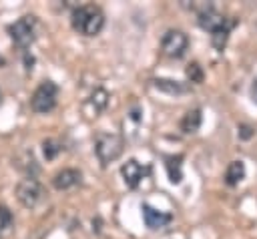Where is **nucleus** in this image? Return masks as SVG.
I'll use <instances>...</instances> for the list:
<instances>
[{"instance_id": "nucleus-9", "label": "nucleus", "mask_w": 257, "mask_h": 239, "mask_svg": "<svg viewBox=\"0 0 257 239\" xmlns=\"http://www.w3.org/2000/svg\"><path fill=\"white\" fill-rule=\"evenodd\" d=\"M143 219H145V225L149 229H163V227H167L171 223L173 215L167 213V211H159V209H155V207L145 203L143 205Z\"/></svg>"}, {"instance_id": "nucleus-6", "label": "nucleus", "mask_w": 257, "mask_h": 239, "mask_svg": "<svg viewBox=\"0 0 257 239\" xmlns=\"http://www.w3.org/2000/svg\"><path fill=\"white\" fill-rule=\"evenodd\" d=\"M42 185L34 177H26L16 185V199L26 209H34L42 201Z\"/></svg>"}, {"instance_id": "nucleus-18", "label": "nucleus", "mask_w": 257, "mask_h": 239, "mask_svg": "<svg viewBox=\"0 0 257 239\" xmlns=\"http://www.w3.org/2000/svg\"><path fill=\"white\" fill-rule=\"evenodd\" d=\"M0 215H2V219H4V221H2V225L6 227V225H8V219H10V215H8V211H6L4 207H0Z\"/></svg>"}, {"instance_id": "nucleus-4", "label": "nucleus", "mask_w": 257, "mask_h": 239, "mask_svg": "<svg viewBox=\"0 0 257 239\" xmlns=\"http://www.w3.org/2000/svg\"><path fill=\"white\" fill-rule=\"evenodd\" d=\"M56 98H58V86L52 80H44L36 86V90L32 92L30 98V106L34 112L38 114H46L56 106Z\"/></svg>"}, {"instance_id": "nucleus-17", "label": "nucleus", "mask_w": 257, "mask_h": 239, "mask_svg": "<svg viewBox=\"0 0 257 239\" xmlns=\"http://www.w3.org/2000/svg\"><path fill=\"white\" fill-rule=\"evenodd\" d=\"M187 76L191 78V82H201V78H203L201 66H199V64H191V66L187 68Z\"/></svg>"}, {"instance_id": "nucleus-10", "label": "nucleus", "mask_w": 257, "mask_h": 239, "mask_svg": "<svg viewBox=\"0 0 257 239\" xmlns=\"http://www.w3.org/2000/svg\"><path fill=\"white\" fill-rule=\"evenodd\" d=\"M80 179H82V175L78 169H62L52 177V185L58 191H66V189L76 187L80 183Z\"/></svg>"}, {"instance_id": "nucleus-7", "label": "nucleus", "mask_w": 257, "mask_h": 239, "mask_svg": "<svg viewBox=\"0 0 257 239\" xmlns=\"http://www.w3.org/2000/svg\"><path fill=\"white\" fill-rule=\"evenodd\" d=\"M189 46V38L181 30H167L161 40V50L169 58H181Z\"/></svg>"}, {"instance_id": "nucleus-14", "label": "nucleus", "mask_w": 257, "mask_h": 239, "mask_svg": "<svg viewBox=\"0 0 257 239\" xmlns=\"http://www.w3.org/2000/svg\"><path fill=\"white\" fill-rule=\"evenodd\" d=\"M181 161H183V157H171L169 161H167V173H169V181L171 183H181V179H183V173H181Z\"/></svg>"}, {"instance_id": "nucleus-15", "label": "nucleus", "mask_w": 257, "mask_h": 239, "mask_svg": "<svg viewBox=\"0 0 257 239\" xmlns=\"http://www.w3.org/2000/svg\"><path fill=\"white\" fill-rule=\"evenodd\" d=\"M42 151H44V157H46L48 161H52V159L62 151V145H60L58 141H54V139H46V141L42 143Z\"/></svg>"}, {"instance_id": "nucleus-13", "label": "nucleus", "mask_w": 257, "mask_h": 239, "mask_svg": "<svg viewBox=\"0 0 257 239\" xmlns=\"http://www.w3.org/2000/svg\"><path fill=\"white\" fill-rule=\"evenodd\" d=\"M243 177H245V165L241 161H233L225 171V183L227 185H237Z\"/></svg>"}, {"instance_id": "nucleus-16", "label": "nucleus", "mask_w": 257, "mask_h": 239, "mask_svg": "<svg viewBox=\"0 0 257 239\" xmlns=\"http://www.w3.org/2000/svg\"><path fill=\"white\" fill-rule=\"evenodd\" d=\"M90 98H92V104H94V112L102 110V108L106 106V102H108V94H106V90H102V88H96Z\"/></svg>"}, {"instance_id": "nucleus-19", "label": "nucleus", "mask_w": 257, "mask_h": 239, "mask_svg": "<svg viewBox=\"0 0 257 239\" xmlns=\"http://www.w3.org/2000/svg\"><path fill=\"white\" fill-rule=\"evenodd\" d=\"M251 98H253V102L257 104V80L251 84Z\"/></svg>"}, {"instance_id": "nucleus-12", "label": "nucleus", "mask_w": 257, "mask_h": 239, "mask_svg": "<svg viewBox=\"0 0 257 239\" xmlns=\"http://www.w3.org/2000/svg\"><path fill=\"white\" fill-rule=\"evenodd\" d=\"M201 121H203V116H201V108H193V110H189V112L183 116V121H181V131L187 133V135L197 133L199 127H201Z\"/></svg>"}, {"instance_id": "nucleus-5", "label": "nucleus", "mask_w": 257, "mask_h": 239, "mask_svg": "<svg viewBox=\"0 0 257 239\" xmlns=\"http://www.w3.org/2000/svg\"><path fill=\"white\" fill-rule=\"evenodd\" d=\"M94 153L100 161V165H108L122 153V139L110 133H100L94 139Z\"/></svg>"}, {"instance_id": "nucleus-20", "label": "nucleus", "mask_w": 257, "mask_h": 239, "mask_svg": "<svg viewBox=\"0 0 257 239\" xmlns=\"http://www.w3.org/2000/svg\"><path fill=\"white\" fill-rule=\"evenodd\" d=\"M241 135H243V139L251 137V129H249V127H243V133H241Z\"/></svg>"}, {"instance_id": "nucleus-11", "label": "nucleus", "mask_w": 257, "mask_h": 239, "mask_svg": "<svg viewBox=\"0 0 257 239\" xmlns=\"http://www.w3.org/2000/svg\"><path fill=\"white\" fill-rule=\"evenodd\" d=\"M153 84H155V88H159L161 92H167V94H185L189 90L187 84H183L179 80H171V78H155Z\"/></svg>"}, {"instance_id": "nucleus-3", "label": "nucleus", "mask_w": 257, "mask_h": 239, "mask_svg": "<svg viewBox=\"0 0 257 239\" xmlns=\"http://www.w3.org/2000/svg\"><path fill=\"white\" fill-rule=\"evenodd\" d=\"M8 32H10V38L14 40V44L18 48H28L36 40L38 20H36V16H22L8 26Z\"/></svg>"}, {"instance_id": "nucleus-1", "label": "nucleus", "mask_w": 257, "mask_h": 239, "mask_svg": "<svg viewBox=\"0 0 257 239\" xmlns=\"http://www.w3.org/2000/svg\"><path fill=\"white\" fill-rule=\"evenodd\" d=\"M104 26V14L94 4H82L72 10V28L82 36H96Z\"/></svg>"}, {"instance_id": "nucleus-8", "label": "nucleus", "mask_w": 257, "mask_h": 239, "mask_svg": "<svg viewBox=\"0 0 257 239\" xmlns=\"http://www.w3.org/2000/svg\"><path fill=\"white\" fill-rule=\"evenodd\" d=\"M147 167H143L139 161H135V159H128L122 167H120V175H122V181H124V185L128 187V189H135V187H139V183L143 181V177L147 175Z\"/></svg>"}, {"instance_id": "nucleus-21", "label": "nucleus", "mask_w": 257, "mask_h": 239, "mask_svg": "<svg viewBox=\"0 0 257 239\" xmlns=\"http://www.w3.org/2000/svg\"><path fill=\"white\" fill-rule=\"evenodd\" d=\"M0 102H2V90H0Z\"/></svg>"}, {"instance_id": "nucleus-2", "label": "nucleus", "mask_w": 257, "mask_h": 239, "mask_svg": "<svg viewBox=\"0 0 257 239\" xmlns=\"http://www.w3.org/2000/svg\"><path fill=\"white\" fill-rule=\"evenodd\" d=\"M199 24H201V28H205V30L211 32V40H213V44H215L219 50L225 46V42H227V38H229V32H231V28H233V22L227 20L225 16L217 14V12L213 10V6H205V8L199 12Z\"/></svg>"}]
</instances>
